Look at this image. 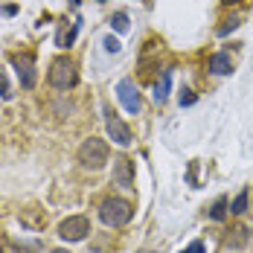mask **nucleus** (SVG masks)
Masks as SVG:
<instances>
[{
    "instance_id": "nucleus-12",
    "label": "nucleus",
    "mask_w": 253,
    "mask_h": 253,
    "mask_svg": "<svg viewBox=\"0 0 253 253\" xmlns=\"http://www.w3.org/2000/svg\"><path fill=\"white\" fill-rule=\"evenodd\" d=\"M169 84H172V73H163V82L154 87V99L157 102H166V96H169Z\"/></svg>"
},
{
    "instance_id": "nucleus-16",
    "label": "nucleus",
    "mask_w": 253,
    "mask_h": 253,
    "mask_svg": "<svg viewBox=\"0 0 253 253\" xmlns=\"http://www.w3.org/2000/svg\"><path fill=\"white\" fill-rule=\"evenodd\" d=\"M0 96L3 99H12V87H9V79H6L3 70H0Z\"/></svg>"
},
{
    "instance_id": "nucleus-20",
    "label": "nucleus",
    "mask_w": 253,
    "mask_h": 253,
    "mask_svg": "<svg viewBox=\"0 0 253 253\" xmlns=\"http://www.w3.org/2000/svg\"><path fill=\"white\" fill-rule=\"evenodd\" d=\"M180 105H183V108L195 105V93H192V90H183V93H180Z\"/></svg>"
},
{
    "instance_id": "nucleus-24",
    "label": "nucleus",
    "mask_w": 253,
    "mask_h": 253,
    "mask_svg": "<svg viewBox=\"0 0 253 253\" xmlns=\"http://www.w3.org/2000/svg\"><path fill=\"white\" fill-rule=\"evenodd\" d=\"M0 253H3V248H0Z\"/></svg>"
},
{
    "instance_id": "nucleus-4",
    "label": "nucleus",
    "mask_w": 253,
    "mask_h": 253,
    "mask_svg": "<svg viewBox=\"0 0 253 253\" xmlns=\"http://www.w3.org/2000/svg\"><path fill=\"white\" fill-rule=\"evenodd\" d=\"M87 233H90V218L87 215H70L58 224V236L64 242H82Z\"/></svg>"
},
{
    "instance_id": "nucleus-5",
    "label": "nucleus",
    "mask_w": 253,
    "mask_h": 253,
    "mask_svg": "<svg viewBox=\"0 0 253 253\" xmlns=\"http://www.w3.org/2000/svg\"><path fill=\"white\" fill-rule=\"evenodd\" d=\"M12 67L18 70V79H21V87L24 90H32L35 82H38V70H35V58L29 52H21V55H12Z\"/></svg>"
},
{
    "instance_id": "nucleus-22",
    "label": "nucleus",
    "mask_w": 253,
    "mask_h": 253,
    "mask_svg": "<svg viewBox=\"0 0 253 253\" xmlns=\"http://www.w3.org/2000/svg\"><path fill=\"white\" fill-rule=\"evenodd\" d=\"M52 253H70V251H52Z\"/></svg>"
},
{
    "instance_id": "nucleus-23",
    "label": "nucleus",
    "mask_w": 253,
    "mask_h": 253,
    "mask_svg": "<svg viewBox=\"0 0 253 253\" xmlns=\"http://www.w3.org/2000/svg\"><path fill=\"white\" fill-rule=\"evenodd\" d=\"M149 253H160V251H149Z\"/></svg>"
},
{
    "instance_id": "nucleus-7",
    "label": "nucleus",
    "mask_w": 253,
    "mask_h": 253,
    "mask_svg": "<svg viewBox=\"0 0 253 253\" xmlns=\"http://www.w3.org/2000/svg\"><path fill=\"white\" fill-rule=\"evenodd\" d=\"M117 93H120V102H123V108H126L128 114H140L143 102H140V93H137V87H134L131 79H123V82H120Z\"/></svg>"
},
{
    "instance_id": "nucleus-9",
    "label": "nucleus",
    "mask_w": 253,
    "mask_h": 253,
    "mask_svg": "<svg viewBox=\"0 0 253 253\" xmlns=\"http://www.w3.org/2000/svg\"><path fill=\"white\" fill-rule=\"evenodd\" d=\"M230 70H233V61H230L227 52H215V55L210 58V73H212V76H227Z\"/></svg>"
},
{
    "instance_id": "nucleus-17",
    "label": "nucleus",
    "mask_w": 253,
    "mask_h": 253,
    "mask_svg": "<svg viewBox=\"0 0 253 253\" xmlns=\"http://www.w3.org/2000/svg\"><path fill=\"white\" fill-rule=\"evenodd\" d=\"M180 253H207V245L195 239V242H189V245H186V248H183Z\"/></svg>"
},
{
    "instance_id": "nucleus-19",
    "label": "nucleus",
    "mask_w": 253,
    "mask_h": 253,
    "mask_svg": "<svg viewBox=\"0 0 253 253\" xmlns=\"http://www.w3.org/2000/svg\"><path fill=\"white\" fill-rule=\"evenodd\" d=\"M105 50L108 52H120V41H117L114 35H108V38H105Z\"/></svg>"
},
{
    "instance_id": "nucleus-3",
    "label": "nucleus",
    "mask_w": 253,
    "mask_h": 253,
    "mask_svg": "<svg viewBox=\"0 0 253 253\" xmlns=\"http://www.w3.org/2000/svg\"><path fill=\"white\" fill-rule=\"evenodd\" d=\"M79 163L84 169H102L108 163V143L99 140V137H87L82 146H79Z\"/></svg>"
},
{
    "instance_id": "nucleus-18",
    "label": "nucleus",
    "mask_w": 253,
    "mask_h": 253,
    "mask_svg": "<svg viewBox=\"0 0 253 253\" xmlns=\"http://www.w3.org/2000/svg\"><path fill=\"white\" fill-rule=\"evenodd\" d=\"M236 26H239V18H230V21H224V26L218 29V35H227V32H233Z\"/></svg>"
},
{
    "instance_id": "nucleus-13",
    "label": "nucleus",
    "mask_w": 253,
    "mask_h": 253,
    "mask_svg": "<svg viewBox=\"0 0 253 253\" xmlns=\"http://www.w3.org/2000/svg\"><path fill=\"white\" fill-rule=\"evenodd\" d=\"M248 233H251L248 227H236L233 230V239H227V245L230 248H242V245L248 242Z\"/></svg>"
},
{
    "instance_id": "nucleus-11",
    "label": "nucleus",
    "mask_w": 253,
    "mask_h": 253,
    "mask_svg": "<svg viewBox=\"0 0 253 253\" xmlns=\"http://www.w3.org/2000/svg\"><path fill=\"white\" fill-rule=\"evenodd\" d=\"M210 218H212V221H224V218H227V198H218V201L212 204Z\"/></svg>"
},
{
    "instance_id": "nucleus-14",
    "label": "nucleus",
    "mask_w": 253,
    "mask_h": 253,
    "mask_svg": "<svg viewBox=\"0 0 253 253\" xmlns=\"http://www.w3.org/2000/svg\"><path fill=\"white\" fill-rule=\"evenodd\" d=\"M76 35H79V24H73L67 35H58V47H64V50H67V47H70V44L76 41Z\"/></svg>"
},
{
    "instance_id": "nucleus-2",
    "label": "nucleus",
    "mask_w": 253,
    "mask_h": 253,
    "mask_svg": "<svg viewBox=\"0 0 253 253\" xmlns=\"http://www.w3.org/2000/svg\"><path fill=\"white\" fill-rule=\"evenodd\" d=\"M47 79H50V84L55 87V90H73L76 82H79V70L67 55H61V58H55V61L50 64Z\"/></svg>"
},
{
    "instance_id": "nucleus-21",
    "label": "nucleus",
    "mask_w": 253,
    "mask_h": 253,
    "mask_svg": "<svg viewBox=\"0 0 253 253\" xmlns=\"http://www.w3.org/2000/svg\"><path fill=\"white\" fill-rule=\"evenodd\" d=\"M224 3H227V6H233V3H239V0H224Z\"/></svg>"
},
{
    "instance_id": "nucleus-1",
    "label": "nucleus",
    "mask_w": 253,
    "mask_h": 253,
    "mask_svg": "<svg viewBox=\"0 0 253 253\" xmlns=\"http://www.w3.org/2000/svg\"><path fill=\"white\" fill-rule=\"evenodd\" d=\"M131 215H134V207L128 201H123V198H105V201L99 204V218L105 227H126L128 221H131Z\"/></svg>"
},
{
    "instance_id": "nucleus-10",
    "label": "nucleus",
    "mask_w": 253,
    "mask_h": 253,
    "mask_svg": "<svg viewBox=\"0 0 253 253\" xmlns=\"http://www.w3.org/2000/svg\"><path fill=\"white\" fill-rule=\"evenodd\" d=\"M230 212H233V215H245V212H248V189H242V192L233 198V204H230Z\"/></svg>"
},
{
    "instance_id": "nucleus-15",
    "label": "nucleus",
    "mask_w": 253,
    "mask_h": 253,
    "mask_svg": "<svg viewBox=\"0 0 253 253\" xmlns=\"http://www.w3.org/2000/svg\"><path fill=\"white\" fill-rule=\"evenodd\" d=\"M111 26H114L117 32H128V15L126 12H117V15L111 18Z\"/></svg>"
},
{
    "instance_id": "nucleus-8",
    "label": "nucleus",
    "mask_w": 253,
    "mask_h": 253,
    "mask_svg": "<svg viewBox=\"0 0 253 253\" xmlns=\"http://www.w3.org/2000/svg\"><path fill=\"white\" fill-rule=\"evenodd\" d=\"M105 117H108L105 123H108V134H111V140H114L117 146H123V149H126V146H131V128H128L126 123L117 117V114H111V111H108Z\"/></svg>"
},
{
    "instance_id": "nucleus-6",
    "label": "nucleus",
    "mask_w": 253,
    "mask_h": 253,
    "mask_svg": "<svg viewBox=\"0 0 253 253\" xmlns=\"http://www.w3.org/2000/svg\"><path fill=\"white\" fill-rule=\"evenodd\" d=\"M114 186L134 189V160L131 157H117L114 160Z\"/></svg>"
}]
</instances>
